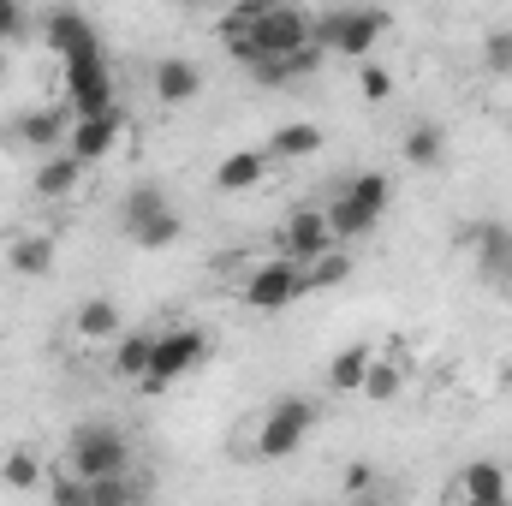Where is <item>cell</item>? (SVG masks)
<instances>
[{
    "label": "cell",
    "mask_w": 512,
    "mask_h": 506,
    "mask_svg": "<svg viewBox=\"0 0 512 506\" xmlns=\"http://www.w3.org/2000/svg\"><path fill=\"white\" fill-rule=\"evenodd\" d=\"M304 48H316V18L298 12V6H262L256 30L245 42H233V60L268 66V60H286V54H304Z\"/></svg>",
    "instance_id": "6da1fadb"
},
{
    "label": "cell",
    "mask_w": 512,
    "mask_h": 506,
    "mask_svg": "<svg viewBox=\"0 0 512 506\" xmlns=\"http://www.w3.org/2000/svg\"><path fill=\"white\" fill-rule=\"evenodd\" d=\"M66 471L84 477V483H102V477H131V441L108 423H84L66 447Z\"/></svg>",
    "instance_id": "7a4b0ae2"
},
{
    "label": "cell",
    "mask_w": 512,
    "mask_h": 506,
    "mask_svg": "<svg viewBox=\"0 0 512 506\" xmlns=\"http://www.w3.org/2000/svg\"><path fill=\"white\" fill-rule=\"evenodd\" d=\"M387 12H376V6H346V12H328V18H316V48L328 54H352V60H364L376 42L387 36Z\"/></svg>",
    "instance_id": "3957f363"
},
{
    "label": "cell",
    "mask_w": 512,
    "mask_h": 506,
    "mask_svg": "<svg viewBox=\"0 0 512 506\" xmlns=\"http://www.w3.org/2000/svg\"><path fill=\"white\" fill-rule=\"evenodd\" d=\"M203 358H209V334H197V328H173V334H155V352H149V376L137 381V387L161 393V387H173L179 376H191Z\"/></svg>",
    "instance_id": "277c9868"
},
{
    "label": "cell",
    "mask_w": 512,
    "mask_h": 506,
    "mask_svg": "<svg viewBox=\"0 0 512 506\" xmlns=\"http://www.w3.org/2000/svg\"><path fill=\"white\" fill-rule=\"evenodd\" d=\"M316 429V405L310 399H274V411L262 417V429H256V453L262 459H292L298 447H304V435Z\"/></svg>",
    "instance_id": "5b68a950"
},
{
    "label": "cell",
    "mask_w": 512,
    "mask_h": 506,
    "mask_svg": "<svg viewBox=\"0 0 512 506\" xmlns=\"http://www.w3.org/2000/svg\"><path fill=\"white\" fill-rule=\"evenodd\" d=\"M66 108L72 120H96V114H120L114 108V72L108 60H84V66H66Z\"/></svg>",
    "instance_id": "8992f818"
},
{
    "label": "cell",
    "mask_w": 512,
    "mask_h": 506,
    "mask_svg": "<svg viewBox=\"0 0 512 506\" xmlns=\"http://www.w3.org/2000/svg\"><path fill=\"white\" fill-rule=\"evenodd\" d=\"M239 298H245L251 310H286L292 298H304V268L286 262V256H274V262H262L251 280H245Z\"/></svg>",
    "instance_id": "52a82bcc"
},
{
    "label": "cell",
    "mask_w": 512,
    "mask_h": 506,
    "mask_svg": "<svg viewBox=\"0 0 512 506\" xmlns=\"http://www.w3.org/2000/svg\"><path fill=\"white\" fill-rule=\"evenodd\" d=\"M48 48L66 60V66H84V60H102V36H96V24L84 18V12H54L48 18Z\"/></svg>",
    "instance_id": "ba28073f"
},
{
    "label": "cell",
    "mask_w": 512,
    "mask_h": 506,
    "mask_svg": "<svg viewBox=\"0 0 512 506\" xmlns=\"http://www.w3.org/2000/svg\"><path fill=\"white\" fill-rule=\"evenodd\" d=\"M280 251H286V262H316V256L340 251L334 245V233H328V209H298L292 221H286V233H280Z\"/></svg>",
    "instance_id": "9c48e42d"
},
{
    "label": "cell",
    "mask_w": 512,
    "mask_h": 506,
    "mask_svg": "<svg viewBox=\"0 0 512 506\" xmlns=\"http://www.w3.org/2000/svg\"><path fill=\"white\" fill-rule=\"evenodd\" d=\"M12 137H18L24 149H36L42 161H48V155H66V137H72V108H30V114H18Z\"/></svg>",
    "instance_id": "30bf717a"
},
{
    "label": "cell",
    "mask_w": 512,
    "mask_h": 506,
    "mask_svg": "<svg viewBox=\"0 0 512 506\" xmlns=\"http://www.w3.org/2000/svg\"><path fill=\"white\" fill-rule=\"evenodd\" d=\"M120 131H126V120H120V114H96V120H72V137H66V155H78V161L90 167V161H102V155H114V143H120Z\"/></svg>",
    "instance_id": "8fae6325"
},
{
    "label": "cell",
    "mask_w": 512,
    "mask_h": 506,
    "mask_svg": "<svg viewBox=\"0 0 512 506\" xmlns=\"http://www.w3.org/2000/svg\"><path fill=\"white\" fill-rule=\"evenodd\" d=\"M149 84H155V96H161L167 108H185V102L203 90V72H197L191 60H161V66L149 72Z\"/></svg>",
    "instance_id": "7c38bea8"
},
{
    "label": "cell",
    "mask_w": 512,
    "mask_h": 506,
    "mask_svg": "<svg viewBox=\"0 0 512 506\" xmlns=\"http://www.w3.org/2000/svg\"><path fill=\"white\" fill-rule=\"evenodd\" d=\"M459 495H465V506L507 501V471H501L495 459H477V465H465V471H459Z\"/></svg>",
    "instance_id": "4fadbf2b"
},
{
    "label": "cell",
    "mask_w": 512,
    "mask_h": 506,
    "mask_svg": "<svg viewBox=\"0 0 512 506\" xmlns=\"http://www.w3.org/2000/svg\"><path fill=\"white\" fill-rule=\"evenodd\" d=\"M120 304L114 298H90L84 310H78V322H72V334L84 340V346H108V340H120Z\"/></svg>",
    "instance_id": "5bb4252c"
},
{
    "label": "cell",
    "mask_w": 512,
    "mask_h": 506,
    "mask_svg": "<svg viewBox=\"0 0 512 506\" xmlns=\"http://www.w3.org/2000/svg\"><path fill=\"white\" fill-rule=\"evenodd\" d=\"M262 173H268V149H233L215 167V191H251L262 185Z\"/></svg>",
    "instance_id": "9a60e30c"
},
{
    "label": "cell",
    "mask_w": 512,
    "mask_h": 506,
    "mask_svg": "<svg viewBox=\"0 0 512 506\" xmlns=\"http://www.w3.org/2000/svg\"><path fill=\"white\" fill-rule=\"evenodd\" d=\"M370 370H376V352H370V346H346V352H334V364H328V387H334V393H364Z\"/></svg>",
    "instance_id": "2e32d148"
},
{
    "label": "cell",
    "mask_w": 512,
    "mask_h": 506,
    "mask_svg": "<svg viewBox=\"0 0 512 506\" xmlns=\"http://www.w3.org/2000/svg\"><path fill=\"white\" fill-rule=\"evenodd\" d=\"M316 149H322V126H310V120H292L268 137V161H304Z\"/></svg>",
    "instance_id": "e0dca14e"
},
{
    "label": "cell",
    "mask_w": 512,
    "mask_h": 506,
    "mask_svg": "<svg viewBox=\"0 0 512 506\" xmlns=\"http://www.w3.org/2000/svg\"><path fill=\"white\" fill-rule=\"evenodd\" d=\"M78 179H84L78 155H48L36 167V197H66V191H78Z\"/></svg>",
    "instance_id": "ac0fdd59"
},
{
    "label": "cell",
    "mask_w": 512,
    "mask_h": 506,
    "mask_svg": "<svg viewBox=\"0 0 512 506\" xmlns=\"http://www.w3.org/2000/svg\"><path fill=\"white\" fill-rule=\"evenodd\" d=\"M370 227H376V215H370V209H358L346 191L328 203V233H334V245H352V239H364Z\"/></svg>",
    "instance_id": "d6986e66"
},
{
    "label": "cell",
    "mask_w": 512,
    "mask_h": 506,
    "mask_svg": "<svg viewBox=\"0 0 512 506\" xmlns=\"http://www.w3.org/2000/svg\"><path fill=\"white\" fill-rule=\"evenodd\" d=\"M477 268H483L495 286H507L512 280V233L507 227H489V233L477 239Z\"/></svg>",
    "instance_id": "ffe728a7"
},
{
    "label": "cell",
    "mask_w": 512,
    "mask_h": 506,
    "mask_svg": "<svg viewBox=\"0 0 512 506\" xmlns=\"http://www.w3.org/2000/svg\"><path fill=\"white\" fill-rule=\"evenodd\" d=\"M441 155H447V131L435 126V120H417V126L405 131V161L411 167H441Z\"/></svg>",
    "instance_id": "44dd1931"
},
{
    "label": "cell",
    "mask_w": 512,
    "mask_h": 506,
    "mask_svg": "<svg viewBox=\"0 0 512 506\" xmlns=\"http://www.w3.org/2000/svg\"><path fill=\"white\" fill-rule=\"evenodd\" d=\"M149 352H155V334H120L114 340V376L143 381L149 376Z\"/></svg>",
    "instance_id": "7402d4cb"
},
{
    "label": "cell",
    "mask_w": 512,
    "mask_h": 506,
    "mask_svg": "<svg viewBox=\"0 0 512 506\" xmlns=\"http://www.w3.org/2000/svg\"><path fill=\"white\" fill-rule=\"evenodd\" d=\"M0 483H6V489H18V495H30V489L42 483V459H36L30 447H12V453L0 459Z\"/></svg>",
    "instance_id": "603a6c76"
},
{
    "label": "cell",
    "mask_w": 512,
    "mask_h": 506,
    "mask_svg": "<svg viewBox=\"0 0 512 506\" xmlns=\"http://www.w3.org/2000/svg\"><path fill=\"white\" fill-rule=\"evenodd\" d=\"M6 262H12L18 274H48V268H54V239H42V233H30V239H12Z\"/></svg>",
    "instance_id": "cb8c5ba5"
},
{
    "label": "cell",
    "mask_w": 512,
    "mask_h": 506,
    "mask_svg": "<svg viewBox=\"0 0 512 506\" xmlns=\"http://www.w3.org/2000/svg\"><path fill=\"white\" fill-rule=\"evenodd\" d=\"M346 197L358 203V209H370L376 221L387 215V203H393V185H387V173H358L352 185H346Z\"/></svg>",
    "instance_id": "d4e9b609"
},
{
    "label": "cell",
    "mask_w": 512,
    "mask_h": 506,
    "mask_svg": "<svg viewBox=\"0 0 512 506\" xmlns=\"http://www.w3.org/2000/svg\"><path fill=\"white\" fill-rule=\"evenodd\" d=\"M173 203L161 197V185H131V197H126V233L131 227H149L155 215H167Z\"/></svg>",
    "instance_id": "484cf974"
},
{
    "label": "cell",
    "mask_w": 512,
    "mask_h": 506,
    "mask_svg": "<svg viewBox=\"0 0 512 506\" xmlns=\"http://www.w3.org/2000/svg\"><path fill=\"white\" fill-rule=\"evenodd\" d=\"M346 274H352V256L346 251L316 256V262H304V292H322V286H334V280H346Z\"/></svg>",
    "instance_id": "4316f807"
},
{
    "label": "cell",
    "mask_w": 512,
    "mask_h": 506,
    "mask_svg": "<svg viewBox=\"0 0 512 506\" xmlns=\"http://www.w3.org/2000/svg\"><path fill=\"white\" fill-rule=\"evenodd\" d=\"M90 506H137L131 477H102V483H90Z\"/></svg>",
    "instance_id": "83f0119b"
},
{
    "label": "cell",
    "mask_w": 512,
    "mask_h": 506,
    "mask_svg": "<svg viewBox=\"0 0 512 506\" xmlns=\"http://www.w3.org/2000/svg\"><path fill=\"white\" fill-rule=\"evenodd\" d=\"M399 381H405V370H399V364H376V370H370V381H364V393H370V399H393V393H399Z\"/></svg>",
    "instance_id": "f1b7e54d"
},
{
    "label": "cell",
    "mask_w": 512,
    "mask_h": 506,
    "mask_svg": "<svg viewBox=\"0 0 512 506\" xmlns=\"http://www.w3.org/2000/svg\"><path fill=\"white\" fill-rule=\"evenodd\" d=\"M54 506H90V483L72 477V471H60L54 477Z\"/></svg>",
    "instance_id": "f546056e"
},
{
    "label": "cell",
    "mask_w": 512,
    "mask_h": 506,
    "mask_svg": "<svg viewBox=\"0 0 512 506\" xmlns=\"http://www.w3.org/2000/svg\"><path fill=\"white\" fill-rule=\"evenodd\" d=\"M483 60H489V72H512V30H495L483 42Z\"/></svg>",
    "instance_id": "4dcf8cb0"
},
{
    "label": "cell",
    "mask_w": 512,
    "mask_h": 506,
    "mask_svg": "<svg viewBox=\"0 0 512 506\" xmlns=\"http://www.w3.org/2000/svg\"><path fill=\"white\" fill-rule=\"evenodd\" d=\"M387 96H393V78L382 66H364V102H387Z\"/></svg>",
    "instance_id": "1f68e13d"
},
{
    "label": "cell",
    "mask_w": 512,
    "mask_h": 506,
    "mask_svg": "<svg viewBox=\"0 0 512 506\" xmlns=\"http://www.w3.org/2000/svg\"><path fill=\"white\" fill-rule=\"evenodd\" d=\"M376 489V471L370 465H346V495H370Z\"/></svg>",
    "instance_id": "d6a6232c"
},
{
    "label": "cell",
    "mask_w": 512,
    "mask_h": 506,
    "mask_svg": "<svg viewBox=\"0 0 512 506\" xmlns=\"http://www.w3.org/2000/svg\"><path fill=\"white\" fill-rule=\"evenodd\" d=\"M18 30H24V12H18L12 0H0V42H6V36H18Z\"/></svg>",
    "instance_id": "836d02e7"
},
{
    "label": "cell",
    "mask_w": 512,
    "mask_h": 506,
    "mask_svg": "<svg viewBox=\"0 0 512 506\" xmlns=\"http://www.w3.org/2000/svg\"><path fill=\"white\" fill-rule=\"evenodd\" d=\"M0 78H6V54H0Z\"/></svg>",
    "instance_id": "e575fe53"
},
{
    "label": "cell",
    "mask_w": 512,
    "mask_h": 506,
    "mask_svg": "<svg viewBox=\"0 0 512 506\" xmlns=\"http://www.w3.org/2000/svg\"><path fill=\"white\" fill-rule=\"evenodd\" d=\"M495 506H512V495H507V501H495Z\"/></svg>",
    "instance_id": "d590c367"
},
{
    "label": "cell",
    "mask_w": 512,
    "mask_h": 506,
    "mask_svg": "<svg viewBox=\"0 0 512 506\" xmlns=\"http://www.w3.org/2000/svg\"><path fill=\"white\" fill-rule=\"evenodd\" d=\"M364 506H370V501H364Z\"/></svg>",
    "instance_id": "8d00e7d4"
}]
</instances>
